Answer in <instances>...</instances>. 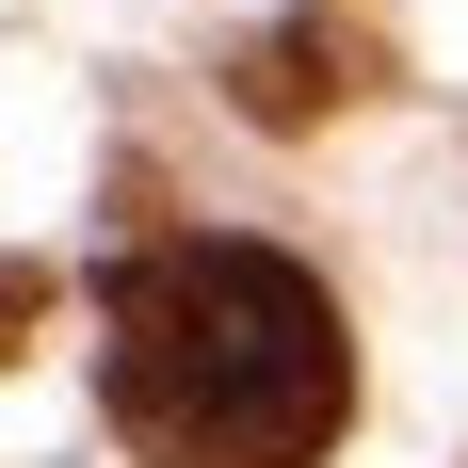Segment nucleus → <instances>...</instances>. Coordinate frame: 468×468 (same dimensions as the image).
Returning a JSON list of instances; mask_svg holds the SVG:
<instances>
[{"label": "nucleus", "mask_w": 468, "mask_h": 468, "mask_svg": "<svg viewBox=\"0 0 468 468\" xmlns=\"http://www.w3.org/2000/svg\"><path fill=\"white\" fill-rule=\"evenodd\" d=\"M97 388L113 436L162 468H324V436L356 420V356L307 259L275 242H145L97 291Z\"/></svg>", "instance_id": "1"}, {"label": "nucleus", "mask_w": 468, "mask_h": 468, "mask_svg": "<svg viewBox=\"0 0 468 468\" xmlns=\"http://www.w3.org/2000/svg\"><path fill=\"white\" fill-rule=\"evenodd\" d=\"M324 97H356L324 33H275V48H242V113H259V130H307Z\"/></svg>", "instance_id": "2"}, {"label": "nucleus", "mask_w": 468, "mask_h": 468, "mask_svg": "<svg viewBox=\"0 0 468 468\" xmlns=\"http://www.w3.org/2000/svg\"><path fill=\"white\" fill-rule=\"evenodd\" d=\"M33 324H48V275H33V259H0V356H33Z\"/></svg>", "instance_id": "3"}]
</instances>
